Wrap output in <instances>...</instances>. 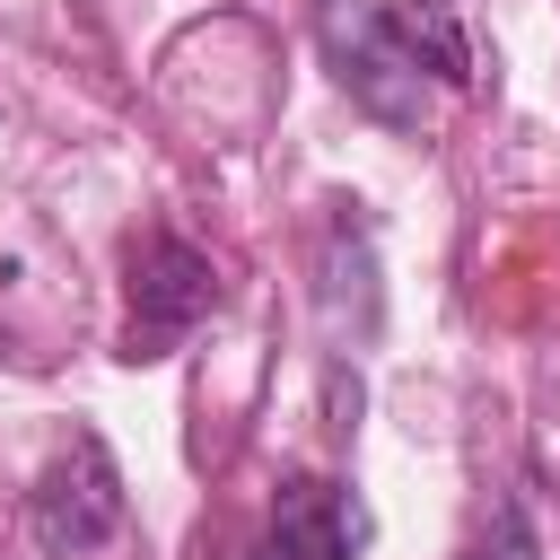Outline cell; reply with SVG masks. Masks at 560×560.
Masks as SVG:
<instances>
[{
    "label": "cell",
    "mask_w": 560,
    "mask_h": 560,
    "mask_svg": "<svg viewBox=\"0 0 560 560\" xmlns=\"http://www.w3.org/2000/svg\"><path fill=\"white\" fill-rule=\"evenodd\" d=\"M271 534H280L289 560H359L368 508H359L341 481H324V472H289V481L271 490Z\"/></svg>",
    "instance_id": "obj_4"
},
{
    "label": "cell",
    "mask_w": 560,
    "mask_h": 560,
    "mask_svg": "<svg viewBox=\"0 0 560 560\" xmlns=\"http://www.w3.org/2000/svg\"><path fill=\"white\" fill-rule=\"evenodd\" d=\"M455 560H542V542H534L525 508H516V499H499V508H490V516L472 525V542H464Z\"/></svg>",
    "instance_id": "obj_6"
},
{
    "label": "cell",
    "mask_w": 560,
    "mask_h": 560,
    "mask_svg": "<svg viewBox=\"0 0 560 560\" xmlns=\"http://www.w3.org/2000/svg\"><path fill=\"white\" fill-rule=\"evenodd\" d=\"M210 306H219L210 254H192L184 236L149 228V236L131 245V350H122V359H166V341H184Z\"/></svg>",
    "instance_id": "obj_3"
},
{
    "label": "cell",
    "mask_w": 560,
    "mask_h": 560,
    "mask_svg": "<svg viewBox=\"0 0 560 560\" xmlns=\"http://www.w3.org/2000/svg\"><path fill=\"white\" fill-rule=\"evenodd\" d=\"M385 18H394V35L411 44L420 70H438L446 88H472V44H464V26H455V0H394Z\"/></svg>",
    "instance_id": "obj_5"
},
{
    "label": "cell",
    "mask_w": 560,
    "mask_h": 560,
    "mask_svg": "<svg viewBox=\"0 0 560 560\" xmlns=\"http://www.w3.org/2000/svg\"><path fill=\"white\" fill-rule=\"evenodd\" d=\"M315 35H324L332 79L350 88V105H368V114L394 122V131L420 122V105H429L420 61H411V44L394 35V18H385L376 0H324V9H315Z\"/></svg>",
    "instance_id": "obj_2"
},
{
    "label": "cell",
    "mask_w": 560,
    "mask_h": 560,
    "mask_svg": "<svg viewBox=\"0 0 560 560\" xmlns=\"http://www.w3.org/2000/svg\"><path fill=\"white\" fill-rule=\"evenodd\" d=\"M114 525H122V472L96 429H70L26 490V534L52 560H88L96 542H114Z\"/></svg>",
    "instance_id": "obj_1"
}]
</instances>
